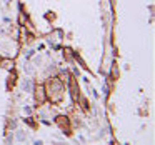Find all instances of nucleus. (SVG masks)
<instances>
[{
    "label": "nucleus",
    "mask_w": 155,
    "mask_h": 145,
    "mask_svg": "<svg viewBox=\"0 0 155 145\" xmlns=\"http://www.w3.org/2000/svg\"><path fill=\"white\" fill-rule=\"evenodd\" d=\"M30 87H32V83H30V80H27V82L24 83V88H25V90H30Z\"/></svg>",
    "instance_id": "nucleus-1"
},
{
    "label": "nucleus",
    "mask_w": 155,
    "mask_h": 145,
    "mask_svg": "<svg viewBox=\"0 0 155 145\" xmlns=\"http://www.w3.org/2000/svg\"><path fill=\"white\" fill-rule=\"evenodd\" d=\"M32 55H33V50H30V52H28V53H25V57H27V59H30V57H32Z\"/></svg>",
    "instance_id": "nucleus-2"
},
{
    "label": "nucleus",
    "mask_w": 155,
    "mask_h": 145,
    "mask_svg": "<svg viewBox=\"0 0 155 145\" xmlns=\"http://www.w3.org/2000/svg\"><path fill=\"white\" fill-rule=\"evenodd\" d=\"M17 137H18V140H25V135H24V133H18Z\"/></svg>",
    "instance_id": "nucleus-3"
}]
</instances>
